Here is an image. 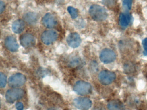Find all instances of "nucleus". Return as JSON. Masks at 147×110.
<instances>
[{"mask_svg":"<svg viewBox=\"0 0 147 110\" xmlns=\"http://www.w3.org/2000/svg\"><path fill=\"white\" fill-rule=\"evenodd\" d=\"M89 13L92 19L96 21H103L106 19L108 16L105 9L97 4L92 5L90 7Z\"/></svg>","mask_w":147,"mask_h":110,"instance_id":"obj_1","label":"nucleus"},{"mask_svg":"<svg viewBox=\"0 0 147 110\" xmlns=\"http://www.w3.org/2000/svg\"><path fill=\"white\" fill-rule=\"evenodd\" d=\"M74 90L78 94L81 95L88 94L92 91L91 84L83 81L76 82L74 86Z\"/></svg>","mask_w":147,"mask_h":110,"instance_id":"obj_2","label":"nucleus"},{"mask_svg":"<svg viewBox=\"0 0 147 110\" xmlns=\"http://www.w3.org/2000/svg\"><path fill=\"white\" fill-rule=\"evenodd\" d=\"M24 92L21 89L14 88L7 91L5 94L6 99L7 102L12 103L17 100L21 99L24 96Z\"/></svg>","mask_w":147,"mask_h":110,"instance_id":"obj_3","label":"nucleus"},{"mask_svg":"<svg viewBox=\"0 0 147 110\" xmlns=\"http://www.w3.org/2000/svg\"><path fill=\"white\" fill-rule=\"evenodd\" d=\"M58 38V34L55 30H48L45 31L42 36L41 40L44 44L50 45L57 40Z\"/></svg>","mask_w":147,"mask_h":110,"instance_id":"obj_4","label":"nucleus"},{"mask_svg":"<svg viewBox=\"0 0 147 110\" xmlns=\"http://www.w3.org/2000/svg\"><path fill=\"white\" fill-rule=\"evenodd\" d=\"M26 81V78L23 74L20 73L14 74L8 80V83L11 87H17L24 85Z\"/></svg>","mask_w":147,"mask_h":110,"instance_id":"obj_5","label":"nucleus"},{"mask_svg":"<svg viewBox=\"0 0 147 110\" xmlns=\"http://www.w3.org/2000/svg\"><path fill=\"white\" fill-rule=\"evenodd\" d=\"M75 106L81 110H88L92 106V102L90 99L86 97L76 98L74 101Z\"/></svg>","mask_w":147,"mask_h":110,"instance_id":"obj_6","label":"nucleus"},{"mask_svg":"<svg viewBox=\"0 0 147 110\" xmlns=\"http://www.w3.org/2000/svg\"><path fill=\"white\" fill-rule=\"evenodd\" d=\"M99 80L104 85L111 83L116 79V74L113 72L108 70H103L99 74Z\"/></svg>","mask_w":147,"mask_h":110,"instance_id":"obj_7","label":"nucleus"},{"mask_svg":"<svg viewBox=\"0 0 147 110\" xmlns=\"http://www.w3.org/2000/svg\"><path fill=\"white\" fill-rule=\"evenodd\" d=\"M116 58V54L111 49H104L101 51L100 54V60L105 64L112 62L115 60Z\"/></svg>","mask_w":147,"mask_h":110,"instance_id":"obj_8","label":"nucleus"},{"mask_svg":"<svg viewBox=\"0 0 147 110\" xmlns=\"http://www.w3.org/2000/svg\"><path fill=\"white\" fill-rule=\"evenodd\" d=\"M35 38L30 34H25L20 37V44L25 48L32 47L35 44Z\"/></svg>","mask_w":147,"mask_h":110,"instance_id":"obj_9","label":"nucleus"},{"mask_svg":"<svg viewBox=\"0 0 147 110\" xmlns=\"http://www.w3.org/2000/svg\"><path fill=\"white\" fill-rule=\"evenodd\" d=\"M67 44L72 48H76L80 45L81 38L80 36L76 32L70 34L67 39Z\"/></svg>","mask_w":147,"mask_h":110,"instance_id":"obj_10","label":"nucleus"},{"mask_svg":"<svg viewBox=\"0 0 147 110\" xmlns=\"http://www.w3.org/2000/svg\"><path fill=\"white\" fill-rule=\"evenodd\" d=\"M43 25L48 28H52L57 24V20L55 15L50 13H47L42 19Z\"/></svg>","mask_w":147,"mask_h":110,"instance_id":"obj_11","label":"nucleus"},{"mask_svg":"<svg viewBox=\"0 0 147 110\" xmlns=\"http://www.w3.org/2000/svg\"><path fill=\"white\" fill-rule=\"evenodd\" d=\"M5 45L10 51L16 52L19 48V45L15 37L9 36L5 40Z\"/></svg>","mask_w":147,"mask_h":110,"instance_id":"obj_12","label":"nucleus"},{"mask_svg":"<svg viewBox=\"0 0 147 110\" xmlns=\"http://www.w3.org/2000/svg\"><path fill=\"white\" fill-rule=\"evenodd\" d=\"M130 15L129 12H125L121 13L119 15V25L122 28H126L129 25L131 21Z\"/></svg>","mask_w":147,"mask_h":110,"instance_id":"obj_13","label":"nucleus"},{"mask_svg":"<svg viewBox=\"0 0 147 110\" xmlns=\"http://www.w3.org/2000/svg\"><path fill=\"white\" fill-rule=\"evenodd\" d=\"M107 107L109 110H125V106L124 104L119 100H113L110 101Z\"/></svg>","mask_w":147,"mask_h":110,"instance_id":"obj_14","label":"nucleus"},{"mask_svg":"<svg viewBox=\"0 0 147 110\" xmlns=\"http://www.w3.org/2000/svg\"><path fill=\"white\" fill-rule=\"evenodd\" d=\"M25 24L24 21L21 19H18L13 22L12 25V30L16 34H20L24 30Z\"/></svg>","mask_w":147,"mask_h":110,"instance_id":"obj_15","label":"nucleus"},{"mask_svg":"<svg viewBox=\"0 0 147 110\" xmlns=\"http://www.w3.org/2000/svg\"><path fill=\"white\" fill-rule=\"evenodd\" d=\"M24 19L30 25H34L38 20V16L36 14L33 12L26 13L24 16Z\"/></svg>","mask_w":147,"mask_h":110,"instance_id":"obj_16","label":"nucleus"},{"mask_svg":"<svg viewBox=\"0 0 147 110\" xmlns=\"http://www.w3.org/2000/svg\"><path fill=\"white\" fill-rule=\"evenodd\" d=\"M67 11L72 19H75L78 17V10L74 7H71V6L68 7Z\"/></svg>","mask_w":147,"mask_h":110,"instance_id":"obj_17","label":"nucleus"},{"mask_svg":"<svg viewBox=\"0 0 147 110\" xmlns=\"http://www.w3.org/2000/svg\"><path fill=\"white\" fill-rule=\"evenodd\" d=\"M133 0H123V7L125 12H128L130 10L132 7Z\"/></svg>","mask_w":147,"mask_h":110,"instance_id":"obj_18","label":"nucleus"},{"mask_svg":"<svg viewBox=\"0 0 147 110\" xmlns=\"http://www.w3.org/2000/svg\"><path fill=\"white\" fill-rule=\"evenodd\" d=\"M6 84V76L2 72H1L0 73V86L1 88H4L5 87Z\"/></svg>","mask_w":147,"mask_h":110,"instance_id":"obj_19","label":"nucleus"},{"mask_svg":"<svg viewBox=\"0 0 147 110\" xmlns=\"http://www.w3.org/2000/svg\"><path fill=\"white\" fill-rule=\"evenodd\" d=\"M142 45L144 49L143 54L144 56L147 55V38H145L142 41Z\"/></svg>","mask_w":147,"mask_h":110,"instance_id":"obj_20","label":"nucleus"},{"mask_svg":"<svg viewBox=\"0 0 147 110\" xmlns=\"http://www.w3.org/2000/svg\"><path fill=\"white\" fill-rule=\"evenodd\" d=\"M103 3L106 6H112L114 3V0H103Z\"/></svg>","mask_w":147,"mask_h":110,"instance_id":"obj_21","label":"nucleus"},{"mask_svg":"<svg viewBox=\"0 0 147 110\" xmlns=\"http://www.w3.org/2000/svg\"><path fill=\"white\" fill-rule=\"evenodd\" d=\"M16 107L18 110H23L24 108V105L22 102H18L16 103Z\"/></svg>","mask_w":147,"mask_h":110,"instance_id":"obj_22","label":"nucleus"},{"mask_svg":"<svg viewBox=\"0 0 147 110\" xmlns=\"http://www.w3.org/2000/svg\"><path fill=\"white\" fill-rule=\"evenodd\" d=\"M5 8V4L4 2L2 1H1V7H0L1 10H0V11H1V13L2 12H4Z\"/></svg>","mask_w":147,"mask_h":110,"instance_id":"obj_23","label":"nucleus"}]
</instances>
